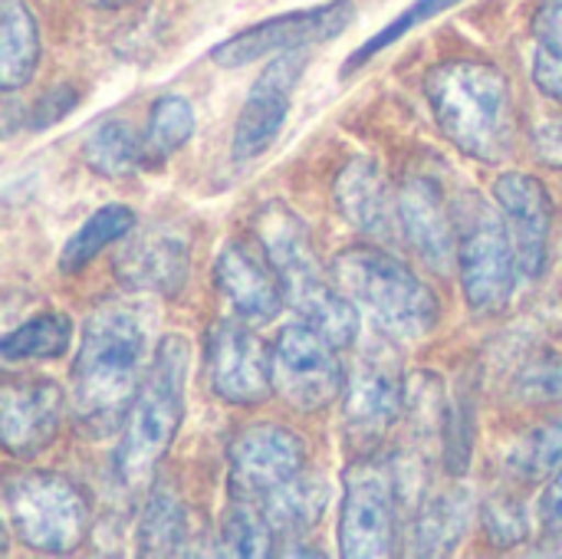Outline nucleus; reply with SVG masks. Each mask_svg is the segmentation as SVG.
Listing matches in <instances>:
<instances>
[{
  "instance_id": "f257e3e1",
  "label": "nucleus",
  "mask_w": 562,
  "mask_h": 559,
  "mask_svg": "<svg viewBox=\"0 0 562 559\" xmlns=\"http://www.w3.org/2000/svg\"><path fill=\"white\" fill-rule=\"evenodd\" d=\"M145 326L125 306H99L79 343L69 376V402L76 425L92 438L115 435L142 389Z\"/></svg>"
},
{
  "instance_id": "f03ea898",
  "label": "nucleus",
  "mask_w": 562,
  "mask_h": 559,
  "mask_svg": "<svg viewBox=\"0 0 562 559\" xmlns=\"http://www.w3.org/2000/svg\"><path fill=\"white\" fill-rule=\"evenodd\" d=\"M425 96L438 128L464 155L497 165L514 148V99L510 82L497 66L454 59L441 63L425 79Z\"/></svg>"
},
{
  "instance_id": "7ed1b4c3",
  "label": "nucleus",
  "mask_w": 562,
  "mask_h": 559,
  "mask_svg": "<svg viewBox=\"0 0 562 559\" xmlns=\"http://www.w3.org/2000/svg\"><path fill=\"white\" fill-rule=\"evenodd\" d=\"M184 382L188 343L181 336H165L128 409L115 451V478L128 494H138L155 478L158 461L168 455L184 418Z\"/></svg>"
},
{
  "instance_id": "20e7f679",
  "label": "nucleus",
  "mask_w": 562,
  "mask_h": 559,
  "mask_svg": "<svg viewBox=\"0 0 562 559\" xmlns=\"http://www.w3.org/2000/svg\"><path fill=\"white\" fill-rule=\"evenodd\" d=\"M342 293L398 339H422L438 323V297L398 257L379 247H349L333 264Z\"/></svg>"
},
{
  "instance_id": "39448f33",
  "label": "nucleus",
  "mask_w": 562,
  "mask_h": 559,
  "mask_svg": "<svg viewBox=\"0 0 562 559\" xmlns=\"http://www.w3.org/2000/svg\"><path fill=\"white\" fill-rule=\"evenodd\" d=\"M501 214L504 211H494L481 194H464L454 208L458 273L474 313H501L517 287V250Z\"/></svg>"
},
{
  "instance_id": "423d86ee",
  "label": "nucleus",
  "mask_w": 562,
  "mask_h": 559,
  "mask_svg": "<svg viewBox=\"0 0 562 559\" xmlns=\"http://www.w3.org/2000/svg\"><path fill=\"white\" fill-rule=\"evenodd\" d=\"M3 511L16 540L40 554H69L89 530V504L82 491L49 471H23L7 478Z\"/></svg>"
},
{
  "instance_id": "0eeeda50",
  "label": "nucleus",
  "mask_w": 562,
  "mask_h": 559,
  "mask_svg": "<svg viewBox=\"0 0 562 559\" xmlns=\"http://www.w3.org/2000/svg\"><path fill=\"white\" fill-rule=\"evenodd\" d=\"M405 412V379L395 349L385 339H372L346 382V409L342 428L356 451H375L389 432L395 428L398 415Z\"/></svg>"
},
{
  "instance_id": "6e6552de",
  "label": "nucleus",
  "mask_w": 562,
  "mask_h": 559,
  "mask_svg": "<svg viewBox=\"0 0 562 559\" xmlns=\"http://www.w3.org/2000/svg\"><path fill=\"white\" fill-rule=\"evenodd\" d=\"M346 389L336 346L310 323H293L273 346V392L296 412H319Z\"/></svg>"
},
{
  "instance_id": "1a4fd4ad",
  "label": "nucleus",
  "mask_w": 562,
  "mask_h": 559,
  "mask_svg": "<svg viewBox=\"0 0 562 559\" xmlns=\"http://www.w3.org/2000/svg\"><path fill=\"white\" fill-rule=\"evenodd\" d=\"M356 16V3L352 0H329L310 10H293V13H280L273 20L254 23L240 33H234L231 40L217 43L211 59L217 66L237 69L247 63H257L263 56L273 53H290V49H306L313 43H326L333 36H339Z\"/></svg>"
},
{
  "instance_id": "9d476101",
  "label": "nucleus",
  "mask_w": 562,
  "mask_h": 559,
  "mask_svg": "<svg viewBox=\"0 0 562 559\" xmlns=\"http://www.w3.org/2000/svg\"><path fill=\"white\" fill-rule=\"evenodd\" d=\"M227 468L234 497L263 504L270 494H277L306 471V448L296 432L273 422H260L234 435L227 448Z\"/></svg>"
},
{
  "instance_id": "9b49d317",
  "label": "nucleus",
  "mask_w": 562,
  "mask_h": 559,
  "mask_svg": "<svg viewBox=\"0 0 562 559\" xmlns=\"http://www.w3.org/2000/svg\"><path fill=\"white\" fill-rule=\"evenodd\" d=\"M339 554L349 559L395 554V491L392 478L372 461H359L346 474Z\"/></svg>"
},
{
  "instance_id": "f8f14e48",
  "label": "nucleus",
  "mask_w": 562,
  "mask_h": 559,
  "mask_svg": "<svg viewBox=\"0 0 562 559\" xmlns=\"http://www.w3.org/2000/svg\"><path fill=\"white\" fill-rule=\"evenodd\" d=\"M204 366L211 389L231 405H260L273 392V353L237 320H221L207 329Z\"/></svg>"
},
{
  "instance_id": "ddd939ff",
  "label": "nucleus",
  "mask_w": 562,
  "mask_h": 559,
  "mask_svg": "<svg viewBox=\"0 0 562 559\" xmlns=\"http://www.w3.org/2000/svg\"><path fill=\"white\" fill-rule=\"evenodd\" d=\"M306 49H290V53H277L267 69L257 76V82L250 86L247 92V102L237 115V125H234V158L247 161V158H257L263 155L283 122H286V112H290V99H293V89L306 69Z\"/></svg>"
},
{
  "instance_id": "4468645a",
  "label": "nucleus",
  "mask_w": 562,
  "mask_h": 559,
  "mask_svg": "<svg viewBox=\"0 0 562 559\" xmlns=\"http://www.w3.org/2000/svg\"><path fill=\"white\" fill-rule=\"evenodd\" d=\"M398 227L428 270L448 277L458 270V224L435 178L415 175L398 191Z\"/></svg>"
},
{
  "instance_id": "2eb2a0df",
  "label": "nucleus",
  "mask_w": 562,
  "mask_h": 559,
  "mask_svg": "<svg viewBox=\"0 0 562 559\" xmlns=\"http://www.w3.org/2000/svg\"><path fill=\"white\" fill-rule=\"evenodd\" d=\"M66 395L49 379L7 382L0 389V438L13 458H33L56 441Z\"/></svg>"
},
{
  "instance_id": "dca6fc26",
  "label": "nucleus",
  "mask_w": 562,
  "mask_h": 559,
  "mask_svg": "<svg viewBox=\"0 0 562 559\" xmlns=\"http://www.w3.org/2000/svg\"><path fill=\"white\" fill-rule=\"evenodd\" d=\"M497 208L514 237L517 267L527 280H537L547 267L550 254V227H553V201L547 188L524 171H507L494 185Z\"/></svg>"
},
{
  "instance_id": "f3484780",
  "label": "nucleus",
  "mask_w": 562,
  "mask_h": 559,
  "mask_svg": "<svg viewBox=\"0 0 562 559\" xmlns=\"http://www.w3.org/2000/svg\"><path fill=\"white\" fill-rule=\"evenodd\" d=\"M214 277H217V290L244 323H270L280 316L286 303L283 283L273 264L267 260V254L260 257L244 241H231L221 250Z\"/></svg>"
},
{
  "instance_id": "a211bd4d",
  "label": "nucleus",
  "mask_w": 562,
  "mask_h": 559,
  "mask_svg": "<svg viewBox=\"0 0 562 559\" xmlns=\"http://www.w3.org/2000/svg\"><path fill=\"white\" fill-rule=\"evenodd\" d=\"M115 273L132 290L175 297L188 283V241L168 227L135 234L119 254Z\"/></svg>"
},
{
  "instance_id": "6ab92c4d",
  "label": "nucleus",
  "mask_w": 562,
  "mask_h": 559,
  "mask_svg": "<svg viewBox=\"0 0 562 559\" xmlns=\"http://www.w3.org/2000/svg\"><path fill=\"white\" fill-rule=\"evenodd\" d=\"M336 208L342 217L375 241H392L398 224V198L372 158H352L336 178Z\"/></svg>"
},
{
  "instance_id": "aec40b11",
  "label": "nucleus",
  "mask_w": 562,
  "mask_h": 559,
  "mask_svg": "<svg viewBox=\"0 0 562 559\" xmlns=\"http://www.w3.org/2000/svg\"><path fill=\"white\" fill-rule=\"evenodd\" d=\"M257 237H260V247H263L267 260L273 264L280 283H283V293H293L303 283L323 277L306 224L283 201H270L257 214Z\"/></svg>"
},
{
  "instance_id": "412c9836",
  "label": "nucleus",
  "mask_w": 562,
  "mask_h": 559,
  "mask_svg": "<svg viewBox=\"0 0 562 559\" xmlns=\"http://www.w3.org/2000/svg\"><path fill=\"white\" fill-rule=\"evenodd\" d=\"M40 63V26L26 0L0 3V89L26 86Z\"/></svg>"
},
{
  "instance_id": "4be33fe9",
  "label": "nucleus",
  "mask_w": 562,
  "mask_h": 559,
  "mask_svg": "<svg viewBox=\"0 0 562 559\" xmlns=\"http://www.w3.org/2000/svg\"><path fill=\"white\" fill-rule=\"evenodd\" d=\"M326 497H329L326 484L316 481V478H310L303 471L296 481H290L286 488H280L277 494H270L260 507L270 517V524L277 530V540L300 544L323 521Z\"/></svg>"
},
{
  "instance_id": "5701e85b",
  "label": "nucleus",
  "mask_w": 562,
  "mask_h": 559,
  "mask_svg": "<svg viewBox=\"0 0 562 559\" xmlns=\"http://www.w3.org/2000/svg\"><path fill=\"white\" fill-rule=\"evenodd\" d=\"M82 161L102 178H128L155 165V155L148 152V142L135 135L132 125H125L122 119H112L92 128V135L82 145Z\"/></svg>"
},
{
  "instance_id": "b1692460",
  "label": "nucleus",
  "mask_w": 562,
  "mask_h": 559,
  "mask_svg": "<svg viewBox=\"0 0 562 559\" xmlns=\"http://www.w3.org/2000/svg\"><path fill=\"white\" fill-rule=\"evenodd\" d=\"M184 547H188V511L168 484H158L151 488L148 504L142 511L138 550L145 557H178L184 554Z\"/></svg>"
},
{
  "instance_id": "393cba45",
  "label": "nucleus",
  "mask_w": 562,
  "mask_h": 559,
  "mask_svg": "<svg viewBox=\"0 0 562 559\" xmlns=\"http://www.w3.org/2000/svg\"><path fill=\"white\" fill-rule=\"evenodd\" d=\"M132 231H135V211L125 208V204H105L92 217H86L82 227L66 241V247L59 254V267L66 273H79L105 247H112L115 241L128 237Z\"/></svg>"
},
{
  "instance_id": "a878e982",
  "label": "nucleus",
  "mask_w": 562,
  "mask_h": 559,
  "mask_svg": "<svg viewBox=\"0 0 562 559\" xmlns=\"http://www.w3.org/2000/svg\"><path fill=\"white\" fill-rule=\"evenodd\" d=\"M468 501L461 494L435 497L422 507L412 524V554L415 557H441L458 547L468 530Z\"/></svg>"
},
{
  "instance_id": "bb28decb",
  "label": "nucleus",
  "mask_w": 562,
  "mask_h": 559,
  "mask_svg": "<svg viewBox=\"0 0 562 559\" xmlns=\"http://www.w3.org/2000/svg\"><path fill=\"white\" fill-rule=\"evenodd\" d=\"M72 343V323L63 313H40L3 336L0 356L3 362H30V359H59Z\"/></svg>"
},
{
  "instance_id": "cd10ccee",
  "label": "nucleus",
  "mask_w": 562,
  "mask_h": 559,
  "mask_svg": "<svg viewBox=\"0 0 562 559\" xmlns=\"http://www.w3.org/2000/svg\"><path fill=\"white\" fill-rule=\"evenodd\" d=\"M217 554L240 559H263L277 554V530H273V524H270V517L263 514L260 504L237 501L227 511V517L221 524Z\"/></svg>"
},
{
  "instance_id": "c85d7f7f",
  "label": "nucleus",
  "mask_w": 562,
  "mask_h": 559,
  "mask_svg": "<svg viewBox=\"0 0 562 559\" xmlns=\"http://www.w3.org/2000/svg\"><path fill=\"white\" fill-rule=\"evenodd\" d=\"M533 79L543 96L562 105V0H543L533 16Z\"/></svg>"
},
{
  "instance_id": "c756f323",
  "label": "nucleus",
  "mask_w": 562,
  "mask_h": 559,
  "mask_svg": "<svg viewBox=\"0 0 562 559\" xmlns=\"http://www.w3.org/2000/svg\"><path fill=\"white\" fill-rule=\"evenodd\" d=\"M507 468L520 481H540L562 468V415L527 432L524 441L510 451Z\"/></svg>"
},
{
  "instance_id": "7c9ffc66",
  "label": "nucleus",
  "mask_w": 562,
  "mask_h": 559,
  "mask_svg": "<svg viewBox=\"0 0 562 559\" xmlns=\"http://www.w3.org/2000/svg\"><path fill=\"white\" fill-rule=\"evenodd\" d=\"M194 105L184 99V96H161L155 105H151V115H148V152L155 155V161H161L165 155L178 152L191 135H194Z\"/></svg>"
},
{
  "instance_id": "2f4dec72",
  "label": "nucleus",
  "mask_w": 562,
  "mask_h": 559,
  "mask_svg": "<svg viewBox=\"0 0 562 559\" xmlns=\"http://www.w3.org/2000/svg\"><path fill=\"white\" fill-rule=\"evenodd\" d=\"M458 0H415L405 13H398L389 26H382L369 43H362L352 56H349V63H346V72H352V69H359L362 63H369L372 56H379L382 49H389L392 43H398L408 30H415L418 23H425V20H431V16H438V13H445L448 7H454Z\"/></svg>"
},
{
  "instance_id": "473e14b6",
  "label": "nucleus",
  "mask_w": 562,
  "mask_h": 559,
  "mask_svg": "<svg viewBox=\"0 0 562 559\" xmlns=\"http://www.w3.org/2000/svg\"><path fill=\"white\" fill-rule=\"evenodd\" d=\"M481 517H484V530L494 540V547H517L530 534L527 507L517 504V501H510V497L487 501L484 511H481Z\"/></svg>"
},
{
  "instance_id": "72a5a7b5",
  "label": "nucleus",
  "mask_w": 562,
  "mask_h": 559,
  "mask_svg": "<svg viewBox=\"0 0 562 559\" xmlns=\"http://www.w3.org/2000/svg\"><path fill=\"white\" fill-rule=\"evenodd\" d=\"M517 395L527 402H562V356L537 359L517 379Z\"/></svg>"
},
{
  "instance_id": "f704fd0d",
  "label": "nucleus",
  "mask_w": 562,
  "mask_h": 559,
  "mask_svg": "<svg viewBox=\"0 0 562 559\" xmlns=\"http://www.w3.org/2000/svg\"><path fill=\"white\" fill-rule=\"evenodd\" d=\"M540 537L550 547L562 544V468L553 471V478L540 497Z\"/></svg>"
},
{
  "instance_id": "c9c22d12",
  "label": "nucleus",
  "mask_w": 562,
  "mask_h": 559,
  "mask_svg": "<svg viewBox=\"0 0 562 559\" xmlns=\"http://www.w3.org/2000/svg\"><path fill=\"white\" fill-rule=\"evenodd\" d=\"M533 145L550 168H562V119H540L533 125Z\"/></svg>"
},
{
  "instance_id": "e433bc0d",
  "label": "nucleus",
  "mask_w": 562,
  "mask_h": 559,
  "mask_svg": "<svg viewBox=\"0 0 562 559\" xmlns=\"http://www.w3.org/2000/svg\"><path fill=\"white\" fill-rule=\"evenodd\" d=\"M69 92H76V89H69V86H63V89H53V92H46L43 99H40V105H36V125H49V122H59L72 105L69 102H63Z\"/></svg>"
},
{
  "instance_id": "4c0bfd02",
  "label": "nucleus",
  "mask_w": 562,
  "mask_h": 559,
  "mask_svg": "<svg viewBox=\"0 0 562 559\" xmlns=\"http://www.w3.org/2000/svg\"><path fill=\"white\" fill-rule=\"evenodd\" d=\"M89 3H95V7H119V3H125V0H89Z\"/></svg>"
}]
</instances>
